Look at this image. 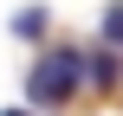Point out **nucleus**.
I'll list each match as a JSON object with an SVG mask.
<instances>
[{
	"label": "nucleus",
	"instance_id": "1",
	"mask_svg": "<svg viewBox=\"0 0 123 116\" xmlns=\"http://www.w3.org/2000/svg\"><path fill=\"white\" fill-rule=\"evenodd\" d=\"M91 77V58L84 52H71V45H52L32 71H26V97L39 103V110H65L71 103V90Z\"/></svg>",
	"mask_w": 123,
	"mask_h": 116
},
{
	"label": "nucleus",
	"instance_id": "2",
	"mask_svg": "<svg viewBox=\"0 0 123 116\" xmlns=\"http://www.w3.org/2000/svg\"><path fill=\"white\" fill-rule=\"evenodd\" d=\"M117 77H123V45H104V52L91 58V84H104V90H110Z\"/></svg>",
	"mask_w": 123,
	"mask_h": 116
},
{
	"label": "nucleus",
	"instance_id": "3",
	"mask_svg": "<svg viewBox=\"0 0 123 116\" xmlns=\"http://www.w3.org/2000/svg\"><path fill=\"white\" fill-rule=\"evenodd\" d=\"M13 32H19V39H45V6H26V13L13 19Z\"/></svg>",
	"mask_w": 123,
	"mask_h": 116
},
{
	"label": "nucleus",
	"instance_id": "4",
	"mask_svg": "<svg viewBox=\"0 0 123 116\" xmlns=\"http://www.w3.org/2000/svg\"><path fill=\"white\" fill-rule=\"evenodd\" d=\"M104 45H123V6H104Z\"/></svg>",
	"mask_w": 123,
	"mask_h": 116
},
{
	"label": "nucleus",
	"instance_id": "5",
	"mask_svg": "<svg viewBox=\"0 0 123 116\" xmlns=\"http://www.w3.org/2000/svg\"><path fill=\"white\" fill-rule=\"evenodd\" d=\"M6 116H26V110H6Z\"/></svg>",
	"mask_w": 123,
	"mask_h": 116
}]
</instances>
